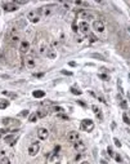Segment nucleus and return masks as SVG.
Returning a JSON list of instances; mask_svg holds the SVG:
<instances>
[{"instance_id": "nucleus-1", "label": "nucleus", "mask_w": 130, "mask_h": 164, "mask_svg": "<svg viewBox=\"0 0 130 164\" xmlns=\"http://www.w3.org/2000/svg\"><path fill=\"white\" fill-rule=\"evenodd\" d=\"M54 9H56V5H44V7L37 9V14L48 17V16H50L52 13L54 12Z\"/></svg>"}, {"instance_id": "nucleus-2", "label": "nucleus", "mask_w": 130, "mask_h": 164, "mask_svg": "<svg viewBox=\"0 0 130 164\" xmlns=\"http://www.w3.org/2000/svg\"><path fill=\"white\" fill-rule=\"evenodd\" d=\"M81 129L86 131V132H92L94 129V121L90 119H85L81 121Z\"/></svg>"}, {"instance_id": "nucleus-3", "label": "nucleus", "mask_w": 130, "mask_h": 164, "mask_svg": "<svg viewBox=\"0 0 130 164\" xmlns=\"http://www.w3.org/2000/svg\"><path fill=\"white\" fill-rule=\"evenodd\" d=\"M93 29H94V31H95V33H103L106 27H104V23H103L102 21L97 20V21L93 22Z\"/></svg>"}, {"instance_id": "nucleus-4", "label": "nucleus", "mask_w": 130, "mask_h": 164, "mask_svg": "<svg viewBox=\"0 0 130 164\" xmlns=\"http://www.w3.org/2000/svg\"><path fill=\"white\" fill-rule=\"evenodd\" d=\"M3 8H4V11H7V12H14L17 11V5H16V3H13V1H5V3H3Z\"/></svg>"}, {"instance_id": "nucleus-5", "label": "nucleus", "mask_w": 130, "mask_h": 164, "mask_svg": "<svg viewBox=\"0 0 130 164\" xmlns=\"http://www.w3.org/2000/svg\"><path fill=\"white\" fill-rule=\"evenodd\" d=\"M80 18H83L84 21H89V20H94V18H95V14L90 11H83L80 13Z\"/></svg>"}, {"instance_id": "nucleus-6", "label": "nucleus", "mask_w": 130, "mask_h": 164, "mask_svg": "<svg viewBox=\"0 0 130 164\" xmlns=\"http://www.w3.org/2000/svg\"><path fill=\"white\" fill-rule=\"evenodd\" d=\"M66 140L68 141V142H72V143H75L76 141H79V133H77V132H75V131L70 132V133L66 136Z\"/></svg>"}, {"instance_id": "nucleus-7", "label": "nucleus", "mask_w": 130, "mask_h": 164, "mask_svg": "<svg viewBox=\"0 0 130 164\" xmlns=\"http://www.w3.org/2000/svg\"><path fill=\"white\" fill-rule=\"evenodd\" d=\"M74 147H75V150L77 153H84L85 150H86V146H85V143L83 142V141H76V142L74 143Z\"/></svg>"}, {"instance_id": "nucleus-8", "label": "nucleus", "mask_w": 130, "mask_h": 164, "mask_svg": "<svg viewBox=\"0 0 130 164\" xmlns=\"http://www.w3.org/2000/svg\"><path fill=\"white\" fill-rule=\"evenodd\" d=\"M48 136H49V131L46 128H43V127H41V128L37 129V137L40 140H46Z\"/></svg>"}, {"instance_id": "nucleus-9", "label": "nucleus", "mask_w": 130, "mask_h": 164, "mask_svg": "<svg viewBox=\"0 0 130 164\" xmlns=\"http://www.w3.org/2000/svg\"><path fill=\"white\" fill-rule=\"evenodd\" d=\"M39 150H40V146H39V143H32L31 146L28 147V155H31V156H35L36 154L39 153Z\"/></svg>"}, {"instance_id": "nucleus-10", "label": "nucleus", "mask_w": 130, "mask_h": 164, "mask_svg": "<svg viewBox=\"0 0 130 164\" xmlns=\"http://www.w3.org/2000/svg\"><path fill=\"white\" fill-rule=\"evenodd\" d=\"M19 51H21V53H27L30 51V43L27 40H22L19 43Z\"/></svg>"}, {"instance_id": "nucleus-11", "label": "nucleus", "mask_w": 130, "mask_h": 164, "mask_svg": "<svg viewBox=\"0 0 130 164\" xmlns=\"http://www.w3.org/2000/svg\"><path fill=\"white\" fill-rule=\"evenodd\" d=\"M27 18L32 22V23H36V22H39V14H37V12H34V11H31L28 12V14H27Z\"/></svg>"}, {"instance_id": "nucleus-12", "label": "nucleus", "mask_w": 130, "mask_h": 164, "mask_svg": "<svg viewBox=\"0 0 130 164\" xmlns=\"http://www.w3.org/2000/svg\"><path fill=\"white\" fill-rule=\"evenodd\" d=\"M46 57L49 58V60H56V57H57V52H56V49H53V48H46Z\"/></svg>"}, {"instance_id": "nucleus-13", "label": "nucleus", "mask_w": 130, "mask_h": 164, "mask_svg": "<svg viewBox=\"0 0 130 164\" xmlns=\"http://www.w3.org/2000/svg\"><path fill=\"white\" fill-rule=\"evenodd\" d=\"M79 30L81 31L83 34H88L89 33V30H90V27H89V25H88V22H85V21H83L79 25Z\"/></svg>"}, {"instance_id": "nucleus-14", "label": "nucleus", "mask_w": 130, "mask_h": 164, "mask_svg": "<svg viewBox=\"0 0 130 164\" xmlns=\"http://www.w3.org/2000/svg\"><path fill=\"white\" fill-rule=\"evenodd\" d=\"M25 63H26V66H27L28 69H34V67H35V65H36V62H35L34 57H31V56L26 57V60H25Z\"/></svg>"}, {"instance_id": "nucleus-15", "label": "nucleus", "mask_w": 130, "mask_h": 164, "mask_svg": "<svg viewBox=\"0 0 130 164\" xmlns=\"http://www.w3.org/2000/svg\"><path fill=\"white\" fill-rule=\"evenodd\" d=\"M9 39H10V42L13 43V44H17L19 42V39H21V36L18 35V34H10V36H9Z\"/></svg>"}, {"instance_id": "nucleus-16", "label": "nucleus", "mask_w": 130, "mask_h": 164, "mask_svg": "<svg viewBox=\"0 0 130 164\" xmlns=\"http://www.w3.org/2000/svg\"><path fill=\"white\" fill-rule=\"evenodd\" d=\"M32 96L35 98H43L44 96H45V92H44V90H34Z\"/></svg>"}, {"instance_id": "nucleus-17", "label": "nucleus", "mask_w": 130, "mask_h": 164, "mask_svg": "<svg viewBox=\"0 0 130 164\" xmlns=\"http://www.w3.org/2000/svg\"><path fill=\"white\" fill-rule=\"evenodd\" d=\"M26 27V21L25 20H19L16 22V29H25Z\"/></svg>"}, {"instance_id": "nucleus-18", "label": "nucleus", "mask_w": 130, "mask_h": 164, "mask_svg": "<svg viewBox=\"0 0 130 164\" xmlns=\"http://www.w3.org/2000/svg\"><path fill=\"white\" fill-rule=\"evenodd\" d=\"M4 142H8V143H10V145H14V136L9 134V136H7V137H4Z\"/></svg>"}, {"instance_id": "nucleus-19", "label": "nucleus", "mask_w": 130, "mask_h": 164, "mask_svg": "<svg viewBox=\"0 0 130 164\" xmlns=\"http://www.w3.org/2000/svg\"><path fill=\"white\" fill-rule=\"evenodd\" d=\"M36 115H37V118H45L48 115V111L44 110V109H40V110L36 112Z\"/></svg>"}, {"instance_id": "nucleus-20", "label": "nucleus", "mask_w": 130, "mask_h": 164, "mask_svg": "<svg viewBox=\"0 0 130 164\" xmlns=\"http://www.w3.org/2000/svg\"><path fill=\"white\" fill-rule=\"evenodd\" d=\"M9 106V101H7V99H0V109H7Z\"/></svg>"}, {"instance_id": "nucleus-21", "label": "nucleus", "mask_w": 130, "mask_h": 164, "mask_svg": "<svg viewBox=\"0 0 130 164\" xmlns=\"http://www.w3.org/2000/svg\"><path fill=\"white\" fill-rule=\"evenodd\" d=\"M13 121H16V120L10 119V118H5V119H3V124L4 125H9V124H12Z\"/></svg>"}, {"instance_id": "nucleus-22", "label": "nucleus", "mask_w": 130, "mask_h": 164, "mask_svg": "<svg viewBox=\"0 0 130 164\" xmlns=\"http://www.w3.org/2000/svg\"><path fill=\"white\" fill-rule=\"evenodd\" d=\"M28 120L31 123H35V121L37 120V115H36V114H31V115L28 116Z\"/></svg>"}, {"instance_id": "nucleus-23", "label": "nucleus", "mask_w": 130, "mask_h": 164, "mask_svg": "<svg viewBox=\"0 0 130 164\" xmlns=\"http://www.w3.org/2000/svg\"><path fill=\"white\" fill-rule=\"evenodd\" d=\"M0 164H10V160L7 156H3L1 159H0Z\"/></svg>"}, {"instance_id": "nucleus-24", "label": "nucleus", "mask_w": 130, "mask_h": 164, "mask_svg": "<svg viewBox=\"0 0 130 164\" xmlns=\"http://www.w3.org/2000/svg\"><path fill=\"white\" fill-rule=\"evenodd\" d=\"M122 119H124V123H126V124H130V116L128 115L126 112H125L124 115H122Z\"/></svg>"}, {"instance_id": "nucleus-25", "label": "nucleus", "mask_w": 130, "mask_h": 164, "mask_svg": "<svg viewBox=\"0 0 130 164\" xmlns=\"http://www.w3.org/2000/svg\"><path fill=\"white\" fill-rule=\"evenodd\" d=\"M71 92H72V94H81L83 92H81V90H80V89H77V88H75V87H72V88H71Z\"/></svg>"}, {"instance_id": "nucleus-26", "label": "nucleus", "mask_w": 130, "mask_h": 164, "mask_svg": "<svg viewBox=\"0 0 130 164\" xmlns=\"http://www.w3.org/2000/svg\"><path fill=\"white\" fill-rule=\"evenodd\" d=\"M53 110H54L56 112H65V109L61 107V106H54V107H53Z\"/></svg>"}, {"instance_id": "nucleus-27", "label": "nucleus", "mask_w": 130, "mask_h": 164, "mask_svg": "<svg viewBox=\"0 0 130 164\" xmlns=\"http://www.w3.org/2000/svg\"><path fill=\"white\" fill-rule=\"evenodd\" d=\"M89 42H90V43H95L97 42V38L93 34H90V35H89Z\"/></svg>"}, {"instance_id": "nucleus-28", "label": "nucleus", "mask_w": 130, "mask_h": 164, "mask_svg": "<svg viewBox=\"0 0 130 164\" xmlns=\"http://www.w3.org/2000/svg\"><path fill=\"white\" fill-rule=\"evenodd\" d=\"M92 57H94V58H101L102 61H106V60H104V57L101 56V54H97V53H93V54H92Z\"/></svg>"}, {"instance_id": "nucleus-29", "label": "nucleus", "mask_w": 130, "mask_h": 164, "mask_svg": "<svg viewBox=\"0 0 130 164\" xmlns=\"http://www.w3.org/2000/svg\"><path fill=\"white\" fill-rule=\"evenodd\" d=\"M76 5H83V7H88L89 4L86 1H76Z\"/></svg>"}, {"instance_id": "nucleus-30", "label": "nucleus", "mask_w": 130, "mask_h": 164, "mask_svg": "<svg viewBox=\"0 0 130 164\" xmlns=\"http://www.w3.org/2000/svg\"><path fill=\"white\" fill-rule=\"evenodd\" d=\"M120 106L122 107V109H126V107H128V102H126V101H124V99H121V103H120Z\"/></svg>"}, {"instance_id": "nucleus-31", "label": "nucleus", "mask_w": 130, "mask_h": 164, "mask_svg": "<svg viewBox=\"0 0 130 164\" xmlns=\"http://www.w3.org/2000/svg\"><path fill=\"white\" fill-rule=\"evenodd\" d=\"M14 3H16V5H17V4H19V5H25L27 1H26V0H17V1H14Z\"/></svg>"}, {"instance_id": "nucleus-32", "label": "nucleus", "mask_w": 130, "mask_h": 164, "mask_svg": "<svg viewBox=\"0 0 130 164\" xmlns=\"http://www.w3.org/2000/svg\"><path fill=\"white\" fill-rule=\"evenodd\" d=\"M72 31H74V33H77V31H79V26L76 23H72Z\"/></svg>"}, {"instance_id": "nucleus-33", "label": "nucleus", "mask_w": 130, "mask_h": 164, "mask_svg": "<svg viewBox=\"0 0 130 164\" xmlns=\"http://www.w3.org/2000/svg\"><path fill=\"white\" fill-rule=\"evenodd\" d=\"M108 155L115 158V153H113V150H112V147H108Z\"/></svg>"}, {"instance_id": "nucleus-34", "label": "nucleus", "mask_w": 130, "mask_h": 164, "mask_svg": "<svg viewBox=\"0 0 130 164\" xmlns=\"http://www.w3.org/2000/svg\"><path fill=\"white\" fill-rule=\"evenodd\" d=\"M93 110L95 111V114H99V112H101V109H99V107H97L95 105H93Z\"/></svg>"}, {"instance_id": "nucleus-35", "label": "nucleus", "mask_w": 130, "mask_h": 164, "mask_svg": "<svg viewBox=\"0 0 130 164\" xmlns=\"http://www.w3.org/2000/svg\"><path fill=\"white\" fill-rule=\"evenodd\" d=\"M58 118H59V119H65V120H68V116H67V115H63V114H61V115H58Z\"/></svg>"}, {"instance_id": "nucleus-36", "label": "nucleus", "mask_w": 130, "mask_h": 164, "mask_svg": "<svg viewBox=\"0 0 130 164\" xmlns=\"http://www.w3.org/2000/svg\"><path fill=\"white\" fill-rule=\"evenodd\" d=\"M21 116H28V110H23L21 112Z\"/></svg>"}, {"instance_id": "nucleus-37", "label": "nucleus", "mask_w": 130, "mask_h": 164, "mask_svg": "<svg viewBox=\"0 0 130 164\" xmlns=\"http://www.w3.org/2000/svg\"><path fill=\"white\" fill-rule=\"evenodd\" d=\"M113 141H115V145H116V146H117V147H121V142H120L117 138H115Z\"/></svg>"}, {"instance_id": "nucleus-38", "label": "nucleus", "mask_w": 130, "mask_h": 164, "mask_svg": "<svg viewBox=\"0 0 130 164\" xmlns=\"http://www.w3.org/2000/svg\"><path fill=\"white\" fill-rule=\"evenodd\" d=\"M99 78L103 79V80H108V76H107V75H103V74H99Z\"/></svg>"}, {"instance_id": "nucleus-39", "label": "nucleus", "mask_w": 130, "mask_h": 164, "mask_svg": "<svg viewBox=\"0 0 130 164\" xmlns=\"http://www.w3.org/2000/svg\"><path fill=\"white\" fill-rule=\"evenodd\" d=\"M115 159H116V162H121V160H122V159H121V156L119 155V154H117V155H115Z\"/></svg>"}, {"instance_id": "nucleus-40", "label": "nucleus", "mask_w": 130, "mask_h": 164, "mask_svg": "<svg viewBox=\"0 0 130 164\" xmlns=\"http://www.w3.org/2000/svg\"><path fill=\"white\" fill-rule=\"evenodd\" d=\"M58 151H59V146H56V149H54V154H58Z\"/></svg>"}, {"instance_id": "nucleus-41", "label": "nucleus", "mask_w": 130, "mask_h": 164, "mask_svg": "<svg viewBox=\"0 0 130 164\" xmlns=\"http://www.w3.org/2000/svg\"><path fill=\"white\" fill-rule=\"evenodd\" d=\"M62 74H66V75H71V72H68V71H65V70H63V71H62Z\"/></svg>"}, {"instance_id": "nucleus-42", "label": "nucleus", "mask_w": 130, "mask_h": 164, "mask_svg": "<svg viewBox=\"0 0 130 164\" xmlns=\"http://www.w3.org/2000/svg\"><path fill=\"white\" fill-rule=\"evenodd\" d=\"M81 164H90V163H89V162H83Z\"/></svg>"}, {"instance_id": "nucleus-43", "label": "nucleus", "mask_w": 130, "mask_h": 164, "mask_svg": "<svg viewBox=\"0 0 130 164\" xmlns=\"http://www.w3.org/2000/svg\"><path fill=\"white\" fill-rule=\"evenodd\" d=\"M101 163H102V164H107V163H106L104 160H101Z\"/></svg>"}, {"instance_id": "nucleus-44", "label": "nucleus", "mask_w": 130, "mask_h": 164, "mask_svg": "<svg viewBox=\"0 0 130 164\" xmlns=\"http://www.w3.org/2000/svg\"><path fill=\"white\" fill-rule=\"evenodd\" d=\"M128 31H129V34H130V27H128Z\"/></svg>"}, {"instance_id": "nucleus-45", "label": "nucleus", "mask_w": 130, "mask_h": 164, "mask_svg": "<svg viewBox=\"0 0 130 164\" xmlns=\"http://www.w3.org/2000/svg\"><path fill=\"white\" fill-rule=\"evenodd\" d=\"M128 97H129V98H130V93H128Z\"/></svg>"}, {"instance_id": "nucleus-46", "label": "nucleus", "mask_w": 130, "mask_h": 164, "mask_svg": "<svg viewBox=\"0 0 130 164\" xmlns=\"http://www.w3.org/2000/svg\"><path fill=\"white\" fill-rule=\"evenodd\" d=\"M129 79H130V74H129Z\"/></svg>"}, {"instance_id": "nucleus-47", "label": "nucleus", "mask_w": 130, "mask_h": 164, "mask_svg": "<svg viewBox=\"0 0 130 164\" xmlns=\"http://www.w3.org/2000/svg\"><path fill=\"white\" fill-rule=\"evenodd\" d=\"M129 115H130V110H129Z\"/></svg>"}]
</instances>
